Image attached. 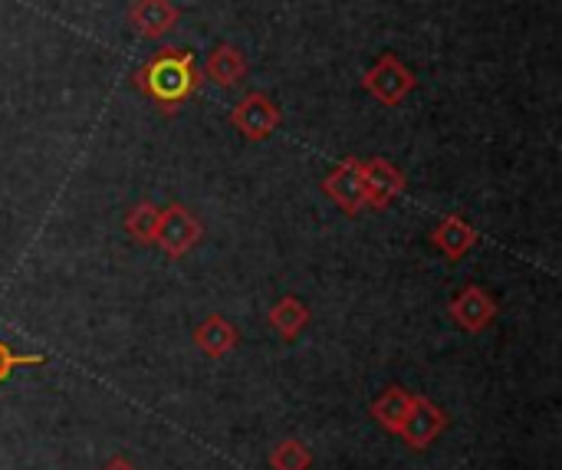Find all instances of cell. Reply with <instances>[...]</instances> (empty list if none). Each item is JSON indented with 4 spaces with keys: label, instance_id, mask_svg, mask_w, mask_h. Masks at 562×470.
Segmentation results:
<instances>
[{
    "label": "cell",
    "instance_id": "6da1fadb",
    "mask_svg": "<svg viewBox=\"0 0 562 470\" xmlns=\"http://www.w3.org/2000/svg\"><path fill=\"white\" fill-rule=\"evenodd\" d=\"M138 86L161 105L178 109L184 99H191L201 86V69L191 53L184 49H158L145 69L138 72Z\"/></svg>",
    "mask_w": 562,
    "mask_h": 470
},
{
    "label": "cell",
    "instance_id": "7a4b0ae2",
    "mask_svg": "<svg viewBox=\"0 0 562 470\" xmlns=\"http://www.w3.org/2000/svg\"><path fill=\"white\" fill-rule=\"evenodd\" d=\"M366 89L372 99H379L382 105H402L405 96H412V89L418 86L415 72L395 56V53H385L366 76H362Z\"/></svg>",
    "mask_w": 562,
    "mask_h": 470
},
{
    "label": "cell",
    "instance_id": "3957f363",
    "mask_svg": "<svg viewBox=\"0 0 562 470\" xmlns=\"http://www.w3.org/2000/svg\"><path fill=\"white\" fill-rule=\"evenodd\" d=\"M280 105L263 96V92H247L234 109H231V125L247 138V142H263L280 128Z\"/></svg>",
    "mask_w": 562,
    "mask_h": 470
},
{
    "label": "cell",
    "instance_id": "277c9868",
    "mask_svg": "<svg viewBox=\"0 0 562 470\" xmlns=\"http://www.w3.org/2000/svg\"><path fill=\"white\" fill-rule=\"evenodd\" d=\"M201 240V221L181 208V204H171L161 211L158 217V231H155V244L168 254V257H184L194 244Z\"/></svg>",
    "mask_w": 562,
    "mask_h": 470
},
{
    "label": "cell",
    "instance_id": "5b68a950",
    "mask_svg": "<svg viewBox=\"0 0 562 470\" xmlns=\"http://www.w3.org/2000/svg\"><path fill=\"white\" fill-rule=\"evenodd\" d=\"M362 181H366V208H385L405 191V175L385 158L362 161Z\"/></svg>",
    "mask_w": 562,
    "mask_h": 470
},
{
    "label": "cell",
    "instance_id": "8992f818",
    "mask_svg": "<svg viewBox=\"0 0 562 470\" xmlns=\"http://www.w3.org/2000/svg\"><path fill=\"white\" fill-rule=\"evenodd\" d=\"M326 194L349 214H359L366 208V181H362V161L346 158L326 181H323Z\"/></svg>",
    "mask_w": 562,
    "mask_h": 470
},
{
    "label": "cell",
    "instance_id": "52a82bcc",
    "mask_svg": "<svg viewBox=\"0 0 562 470\" xmlns=\"http://www.w3.org/2000/svg\"><path fill=\"white\" fill-rule=\"evenodd\" d=\"M181 20V10L175 7V0H135L128 10V23L138 36L145 40H158L168 30H175Z\"/></svg>",
    "mask_w": 562,
    "mask_h": 470
},
{
    "label": "cell",
    "instance_id": "ba28073f",
    "mask_svg": "<svg viewBox=\"0 0 562 470\" xmlns=\"http://www.w3.org/2000/svg\"><path fill=\"white\" fill-rule=\"evenodd\" d=\"M448 418L438 405H431L428 399H415L412 402V412L405 415L398 435L412 445V448H428L441 432H445Z\"/></svg>",
    "mask_w": 562,
    "mask_h": 470
},
{
    "label": "cell",
    "instance_id": "9c48e42d",
    "mask_svg": "<svg viewBox=\"0 0 562 470\" xmlns=\"http://www.w3.org/2000/svg\"><path fill=\"white\" fill-rule=\"evenodd\" d=\"M451 316L468 329V333H481L494 323L497 316V303L481 290V287H468L464 293L454 296L451 303Z\"/></svg>",
    "mask_w": 562,
    "mask_h": 470
},
{
    "label": "cell",
    "instance_id": "30bf717a",
    "mask_svg": "<svg viewBox=\"0 0 562 470\" xmlns=\"http://www.w3.org/2000/svg\"><path fill=\"white\" fill-rule=\"evenodd\" d=\"M247 76V59L237 46L221 43L217 49H211V56L204 59V79L221 86V89H234L240 86Z\"/></svg>",
    "mask_w": 562,
    "mask_h": 470
},
{
    "label": "cell",
    "instance_id": "8fae6325",
    "mask_svg": "<svg viewBox=\"0 0 562 470\" xmlns=\"http://www.w3.org/2000/svg\"><path fill=\"white\" fill-rule=\"evenodd\" d=\"M431 240H435V247H438L445 257L458 260V257H464V254L477 244V231H474L464 217H445V221L438 224V231L431 234Z\"/></svg>",
    "mask_w": 562,
    "mask_h": 470
},
{
    "label": "cell",
    "instance_id": "7c38bea8",
    "mask_svg": "<svg viewBox=\"0 0 562 470\" xmlns=\"http://www.w3.org/2000/svg\"><path fill=\"white\" fill-rule=\"evenodd\" d=\"M194 343H198L207 356L221 359V356H227V352L237 346V329H234L224 316H207V320L194 329Z\"/></svg>",
    "mask_w": 562,
    "mask_h": 470
},
{
    "label": "cell",
    "instance_id": "4fadbf2b",
    "mask_svg": "<svg viewBox=\"0 0 562 470\" xmlns=\"http://www.w3.org/2000/svg\"><path fill=\"white\" fill-rule=\"evenodd\" d=\"M412 402H415V395H408L405 389H389V392L372 405V415L382 422V428H389V432L398 435L405 415L412 412Z\"/></svg>",
    "mask_w": 562,
    "mask_h": 470
},
{
    "label": "cell",
    "instance_id": "5bb4252c",
    "mask_svg": "<svg viewBox=\"0 0 562 470\" xmlns=\"http://www.w3.org/2000/svg\"><path fill=\"white\" fill-rule=\"evenodd\" d=\"M306 323H310V310H306V303H300L296 296H283V300L270 310V326H273L280 336H286V339H293Z\"/></svg>",
    "mask_w": 562,
    "mask_h": 470
},
{
    "label": "cell",
    "instance_id": "9a60e30c",
    "mask_svg": "<svg viewBox=\"0 0 562 470\" xmlns=\"http://www.w3.org/2000/svg\"><path fill=\"white\" fill-rule=\"evenodd\" d=\"M158 217H161V211H158L155 204H138V208H132V211H128V217H125V231H128L135 240H142V244H155Z\"/></svg>",
    "mask_w": 562,
    "mask_h": 470
},
{
    "label": "cell",
    "instance_id": "2e32d148",
    "mask_svg": "<svg viewBox=\"0 0 562 470\" xmlns=\"http://www.w3.org/2000/svg\"><path fill=\"white\" fill-rule=\"evenodd\" d=\"M270 465L277 470H310L313 455H310V448L300 445V441H283V445L270 455Z\"/></svg>",
    "mask_w": 562,
    "mask_h": 470
},
{
    "label": "cell",
    "instance_id": "e0dca14e",
    "mask_svg": "<svg viewBox=\"0 0 562 470\" xmlns=\"http://www.w3.org/2000/svg\"><path fill=\"white\" fill-rule=\"evenodd\" d=\"M40 362H46V356H13V352L7 349V343H0V382H3L13 369H20V366H40Z\"/></svg>",
    "mask_w": 562,
    "mask_h": 470
},
{
    "label": "cell",
    "instance_id": "ac0fdd59",
    "mask_svg": "<svg viewBox=\"0 0 562 470\" xmlns=\"http://www.w3.org/2000/svg\"><path fill=\"white\" fill-rule=\"evenodd\" d=\"M105 470H135V468H132L128 461H122V458H115V461H112V465H109V468H105Z\"/></svg>",
    "mask_w": 562,
    "mask_h": 470
}]
</instances>
